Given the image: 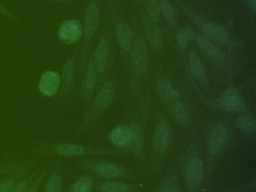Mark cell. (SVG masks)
Listing matches in <instances>:
<instances>
[{"instance_id":"6da1fadb","label":"cell","mask_w":256,"mask_h":192,"mask_svg":"<svg viewBox=\"0 0 256 192\" xmlns=\"http://www.w3.org/2000/svg\"><path fill=\"white\" fill-rule=\"evenodd\" d=\"M132 63L136 72L142 73L148 67V46L144 39L138 37L132 46Z\"/></svg>"},{"instance_id":"7a4b0ae2","label":"cell","mask_w":256,"mask_h":192,"mask_svg":"<svg viewBox=\"0 0 256 192\" xmlns=\"http://www.w3.org/2000/svg\"><path fill=\"white\" fill-rule=\"evenodd\" d=\"M82 26L76 20H68L62 22L58 30V36L61 42L66 44L76 43L82 37Z\"/></svg>"},{"instance_id":"3957f363","label":"cell","mask_w":256,"mask_h":192,"mask_svg":"<svg viewBox=\"0 0 256 192\" xmlns=\"http://www.w3.org/2000/svg\"><path fill=\"white\" fill-rule=\"evenodd\" d=\"M221 109L228 112H238L244 108V102L239 92L234 88H228L223 92L218 100Z\"/></svg>"},{"instance_id":"277c9868","label":"cell","mask_w":256,"mask_h":192,"mask_svg":"<svg viewBox=\"0 0 256 192\" xmlns=\"http://www.w3.org/2000/svg\"><path fill=\"white\" fill-rule=\"evenodd\" d=\"M61 78L58 72L48 70L40 78L38 88L42 94L47 97H53L58 92L60 86Z\"/></svg>"},{"instance_id":"5b68a950","label":"cell","mask_w":256,"mask_h":192,"mask_svg":"<svg viewBox=\"0 0 256 192\" xmlns=\"http://www.w3.org/2000/svg\"><path fill=\"white\" fill-rule=\"evenodd\" d=\"M146 38L151 48L154 50H160L163 48V34L161 28L156 22L145 16L144 19Z\"/></svg>"},{"instance_id":"8992f818","label":"cell","mask_w":256,"mask_h":192,"mask_svg":"<svg viewBox=\"0 0 256 192\" xmlns=\"http://www.w3.org/2000/svg\"><path fill=\"white\" fill-rule=\"evenodd\" d=\"M202 32L208 39L218 44L226 43L228 40L229 34L227 30L220 24L208 22L203 24Z\"/></svg>"},{"instance_id":"52a82bcc","label":"cell","mask_w":256,"mask_h":192,"mask_svg":"<svg viewBox=\"0 0 256 192\" xmlns=\"http://www.w3.org/2000/svg\"><path fill=\"white\" fill-rule=\"evenodd\" d=\"M100 24V13L97 4L91 2L86 8L85 15L84 33L86 38L92 37L98 28Z\"/></svg>"},{"instance_id":"ba28073f","label":"cell","mask_w":256,"mask_h":192,"mask_svg":"<svg viewBox=\"0 0 256 192\" xmlns=\"http://www.w3.org/2000/svg\"><path fill=\"white\" fill-rule=\"evenodd\" d=\"M203 162L198 157L192 158L186 166V178L192 187H198L203 176Z\"/></svg>"},{"instance_id":"9c48e42d","label":"cell","mask_w":256,"mask_h":192,"mask_svg":"<svg viewBox=\"0 0 256 192\" xmlns=\"http://www.w3.org/2000/svg\"><path fill=\"white\" fill-rule=\"evenodd\" d=\"M170 127L167 122H161L154 135V147L158 152H164L168 145Z\"/></svg>"},{"instance_id":"30bf717a","label":"cell","mask_w":256,"mask_h":192,"mask_svg":"<svg viewBox=\"0 0 256 192\" xmlns=\"http://www.w3.org/2000/svg\"><path fill=\"white\" fill-rule=\"evenodd\" d=\"M116 34L120 46L122 50L128 52L133 44V32L125 22H119L116 27Z\"/></svg>"},{"instance_id":"8fae6325","label":"cell","mask_w":256,"mask_h":192,"mask_svg":"<svg viewBox=\"0 0 256 192\" xmlns=\"http://www.w3.org/2000/svg\"><path fill=\"white\" fill-rule=\"evenodd\" d=\"M196 42L200 50L212 60L222 61L224 58L223 52L216 45H214V44H212L206 36H203V34H198L196 37Z\"/></svg>"},{"instance_id":"7c38bea8","label":"cell","mask_w":256,"mask_h":192,"mask_svg":"<svg viewBox=\"0 0 256 192\" xmlns=\"http://www.w3.org/2000/svg\"><path fill=\"white\" fill-rule=\"evenodd\" d=\"M227 130L223 126H220L214 129L209 140L210 151L212 154H216L222 148L226 142Z\"/></svg>"},{"instance_id":"4fadbf2b","label":"cell","mask_w":256,"mask_h":192,"mask_svg":"<svg viewBox=\"0 0 256 192\" xmlns=\"http://www.w3.org/2000/svg\"><path fill=\"white\" fill-rule=\"evenodd\" d=\"M108 58V44L106 39L102 38L98 42V46L95 52V60L94 64L96 69L100 73H102L106 69Z\"/></svg>"},{"instance_id":"5bb4252c","label":"cell","mask_w":256,"mask_h":192,"mask_svg":"<svg viewBox=\"0 0 256 192\" xmlns=\"http://www.w3.org/2000/svg\"><path fill=\"white\" fill-rule=\"evenodd\" d=\"M131 132L128 126H120L112 130L110 134V139L112 142L118 146H125L128 145L130 142Z\"/></svg>"},{"instance_id":"9a60e30c","label":"cell","mask_w":256,"mask_h":192,"mask_svg":"<svg viewBox=\"0 0 256 192\" xmlns=\"http://www.w3.org/2000/svg\"><path fill=\"white\" fill-rule=\"evenodd\" d=\"M54 151L60 156L74 157L84 154L86 148L78 144H59L55 146Z\"/></svg>"},{"instance_id":"2e32d148","label":"cell","mask_w":256,"mask_h":192,"mask_svg":"<svg viewBox=\"0 0 256 192\" xmlns=\"http://www.w3.org/2000/svg\"><path fill=\"white\" fill-rule=\"evenodd\" d=\"M157 88L160 96L167 100H174L178 97V93L174 88L170 80L167 78H161L157 80Z\"/></svg>"},{"instance_id":"e0dca14e","label":"cell","mask_w":256,"mask_h":192,"mask_svg":"<svg viewBox=\"0 0 256 192\" xmlns=\"http://www.w3.org/2000/svg\"><path fill=\"white\" fill-rule=\"evenodd\" d=\"M114 85L112 82H107L103 86L101 92L96 98V104L100 108H106L112 103L113 99Z\"/></svg>"},{"instance_id":"ac0fdd59","label":"cell","mask_w":256,"mask_h":192,"mask_svg":"<svg viewBox=\"0 0 256 192\" xmlns=\"http://www.w3.org/2000/svg\"><path fill=\"white\" fill-rule=\"evenodd\" d=\"M188 62H190V69L192 73L198 80H204L206 76L204 66L200 62L198 56L194 52H191L188 55Z\"/></svg>"},{"instance_id":"d6986e66","label":"cell","mask_w":256,"mask_h":192,"mask_svg":"<svg viewBox=\"0 0 256 192\" xmlns=\"http://www.w3.org/2000/svg\"><path fill=\"white\" fill-rule=\"evenodd\" d=\"M236 124L244 132L254 133L256 129V117L252 114H242L236 118Z\"/></svg>"},{"instance_id":"ffe728a7","label":"cell","mask_w":256,"mask_h":192,"mask_svg":"<svg viewBox=\"0 0 256 192\" xmlns=\"http://www.w3.org/2000/svg\"><path fill=\"white\" fill-rule=\"evenodd\" d=\"M130 142L126 147L131 148L134 152H138L140 151L142 146V136L140 129L136 124H133L130 126Z\"/></svg>"},{"instance_id":"44dd1931","label":"cell","mask_w":256,"mask_h":192,"mask_svg":"<svg viewBox=\"0 0 256 192\" xmlns=\"http://www.w3.org/2000/svg\"><path fill=\"white\" fill-rule=\"evenodd\" d=\"M95 172L98 175L107 178H115L120 174V169L112 164L102 163L95 168Z\"/></svg>"},{"instance_id":"7402d4cb","label":"cell","mask_w":256,"mask_h":192,"mask_svg":"<svg viewBox=\"0 0 256 192\" xmlns=\"http://www.w3.org/2000/svg\"><path fill=\"white\" fill-rule=\"evenodd\" d=\"M160 6V10L166 20L170 25H174L176 21V12L175 8L168 0H162Z\"/></svg>"},{"instance_id":"603a6c76","label":"cell","mask_w":256,"mask_h":192,"mask_svg":"<svg viewBox=\"0 0 256 192\" xmlns=\"http://www.w3.org/2000/svg\"><path fill=\"white\" fill-rule=\"evenodd\" d=\"M97 80V70L94 62L91 61L88 66L85 76L84 86L86 91L92 92L96 86Z\"/></svg>"},{"instance_id":"cb8c5ba5","label":"cell","mask_w":256,"mask_h":192,"mask_svg":"<svg viewBox=\"0 0 256 192\" xmlns=\"http://www.w3.org/2000/svg\"><path fill=\"white\" fill-rule=\"evenodd\" d=\"M72 192H92V180L89 176L80 177L73 186Z\"/></svg>"},{"instance_id":"d4e9b609","label":"cell","mask_w":256,"mask_h":192,"mask_svg":"<svg viewBox=\"0 0 256 192\" xmlns=\"http://www.w3.org/2000/svg\"><path fill=\"white\" fill-rule=\"evenodd\" d=\"M170 112L174 116L176 121L180 124H186L188 121L186 112L182 104L180 102H175L170 106Z\"/></svg>"},{"instance_id":"484cf974","label":"cell","mask_w":256,"mask_h":192,"mask_svg":"<svg viewBox=\"0 0 256 192\" xmlns=\"http://www.w3.org/2000/svg\"><path fill=\"white\" fill-rule=\"evenodd\" d=\"M194 33L192 30H182L178 33L176 36V42L178 46L182 49H186L188 46V44L192 40Z\"/></svg>"},{"instance_id":"4316f807","label":"cell","mask_w":256,"mask_h":192,"mask_svg":"<svg viewBox=\"0 0 256 192\" xmlns=\"http://www.w3.org/2000/svg\"><path fill=\"white\" fill-rule=\"evenodd\" d=\"M62 180L60 176L53 174L48 180L44 188V192H61Z\"/></svg>"},{"instance_id":"83f0119b","label":"cell","mask_w":256,"mask_h":192,"mask_svg":"<svg viewBox=\"0 0 256 192\" xmlns=\"http://www.w3.org/2000/svg\"><path fill=\"white\" fill-rule=\"evenodd\" d=\"M146 8L149 19L154 22H158L160 19V14H161L160 4L156 0H146Z\"/></svg>"},{"instance_id":"f1b7e54d","label":"cell","mask_w":256,"mask_h":192,"mask_svg":"<svg viewBox=\"0 0 256 192\" xmlns=\"http://www.w3.org/2000/svg\"><path fill=\"white\" fill-rule=\"evenodd\" d=\"M102 190L104 192H127L128 187L120 182H106L102 186Z\"/></svg>"},{"instance_id":"f546056e","label":"cell","mask_w":256,"mask_h":192,"mask_svg":"<svg viewBox=\"0 0 256 192\" xmlns=\"http://www.w3.org/2000/svg\"><path fill=\"white\" fill-rule=\"evenodd\" d=\"M74 62L70 60L66 63L62 70V79L64 85L68 86L71 84L74 76Z\"/></svg>"},{"instance_id":"4dcf8cb0","label":"cell","mask_w":256,"mask_h":192,"mask_svg":"<svg viewBox=\"0 0 256 192\" xmlns=\"http://www.w3.org/2000/svg\"><path fill=\"white\" fill-rule=\"evenodd\" d=\"M14 182L12 180H7L0 183V192H11L14 187Z\"/></svg>"},{"instance_id":"1f68e13d","label":"cell","mask_w":256,"mask_h":192,"mask_svg":"<svg viewBox=\"0 0 256 192\" xmlns=\"http://www.w3.org/2000/svg\"><path fill=\"white\" fill-rule=\"evenodd\" d=\"M28 184V182L26 180H22V181L19 182L18 183L14 184V187L12 189L11 192H24Z\"/></svg>"},{"instance_id":"d6a6232c","label":"cell","mask_w":256,"mask_h":192,"mask_svg":"<svg viewBox=\"0 0 256 192\" xmlns=\"http://www.w3.org/2000/svg\"><path fill=\"white\" fill-rule=\"evenodd\" d=\"M247 4H248V7L250 8V9L253 10V12H256V0H246Z\"/></svg>"},{"instance_id":"836d02e7","label":"cell","mask_w":256,"mask_h":192,"mask_svg":"<svg viewBox=\"0 0 256 192\" xmlns=\"http://www.w3.org/2000/svg\"><path fill=\"white\" fill-rule=\"evenodd\" d=\"M164 192H174L173 190H164Z\"/></svg>"},{"instance_id":"e575fe53","label":"cell","mask_w":256,"mask_h":192,"mask_svg":"<svg viewBox=\"0 0 256 192\" xmlns=\"http://www.w3.org/2000/svg\"><path fill=\"white\" fill-rule=\"evenodd\" d=\"M35 192V190H28V192Z\"/></svg>"},{"instance_id":"d590c367","label":"cell","mask_w":256,"mask_h":192,"mask_svg":"<svg viewBox=\"0 0 256 192\" xmlns=\"http://www.w3.org/2000/svg\"><path fill=\"white\" fill-rule=\"evenodd\" d=\"M61 1H66V0H61Z\"/></svg>"}]
</instances>
